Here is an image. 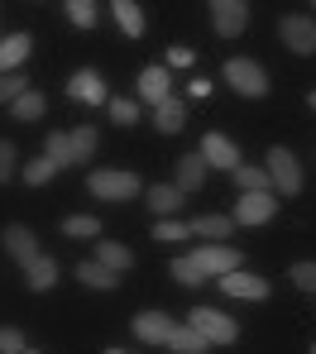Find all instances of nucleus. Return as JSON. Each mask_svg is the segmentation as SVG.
<instances>
[{
	"label": "nucleus",
	"mask_w": 316,
	"mask_h": 354,
	"mask_svg": "<svg viewBox=\"0 0 316 354\" xmlns=\"http://www.w3.org/2000/svg\"><path fill=\"white\" fill-rule=\"evenodd\" d=\"M10 168H15V144H10V139H0V182L10 177Z\"/></svg>",
	"instance_id": "38"
},
{
	"label": "nucleus",
	"mask_w": 316,
	"mask_h": 354,
	"mask_svg": "<svg viewBox=\"0 0 316 354\" xmlns=\"http://www.w3.org/2000/svg\"><path fill=\"white\" fill-rule=\"evenodd\" d=\"M24 91H29V82H24V77H0V106H5V101L15 106Z\"/></svg>",
	"instance_id": "32"
},
{
	"label": "nucleus",
	"mask_w": 316,
	"mask_h": 354,
	"mask_svg": "<svg viewBox=\"0 0 316 354\" xmlns=\"http://www.w3.org/2000/svg\"><path fill=\"white\" fill-rule=\"evenodd\" d=\"M225 82L240 91V96H263L268 91V77H263V67L250 58H230L225 62Z\"/></svg>",
	"instance_id": "3"
},
{
	"label": "nucleus",
	"mask_w": 316,
	"mask_h": 354,
	"mask_svg": "<svg viewBox=\"0 0 316 354\" xmlns=\"http://www.w3.org/2000/svg\"><path fill=\"white\" fill-rule=\"evenodd\" d=\"M111 354H120V350H111Z\"/></svg>",
	"instance_id": "42"
},
{
	"label": "nucleus",
	"mask_w": 316,
	"mask_h": 354,
	"mask_svg": "<svg viewBox=\"0 0 316 354\" xmlns=\"http://www.w3.org/2000/svg\"><path fill=\"white\" fill-rule=\"evenodd\" d=\"M168 62H173V67H187V62H192V48H168Z\"/></svg>",
	"instance_id": "39"
},
{
	"label": "nucleus",
	"mask_w": 316,
	"mask_h": 354,
	"mask_svg": "<svg viewBox=\"0 0 316 354\" xmlns=\"http://www.w3.org/2000/svg\"><path fill=\"white\" fill-rule=\"evenodd\" d=\"M139 96H144L149 106L168 101V72H163V67H144V77H139Z\"/></svg>",
	"instance_id": "15"
},
{
	"label": "nucleus",
	"mask_w": 316,
	"mask_h": 354,
	"mask_svg": "<svg viewBox=\"0 0 316 354\" xmlns=\"http://www.w3.org/2000/svg\"><path fill=\"white\" fill-rule=\"evenodd\" d=\"M201 158H206L211 168H230V173L240 168V153H235V144H230L225 134H206V139H201Z\"/></svg>",
	"instance_id": "10"
},
{
	"label": "nucleus",
	"mask_w": 316,
	"mask_h": 354,
	"mask_svg": "<svg viewBox=\"0 0 316 354\" xmlns=\"http://www.w3.org/2000/svg\"><path fill=\"white\" fill-rule=\"evenodd\" d=\"M221 292H225V297H245V301H263V297H268V283H263V278H254V273H240V268H235V273H225V278H221Z\"/></svg>",
	"instance_id": "9"
},
{
	"label": "nucleus",
	"mask_w": 316,
	"mask_h": 354,
	"mask_svg": "<svg viewBox=\"0 0 316 354\" xmlns=\"http://www.w3.org/2000/svg\"><path fill=\"white\" fill-rule=\"evenodd\" d=\"M312 111H316V91H312Z\"/></svg>",
	"instance_id": "40"
},
{
	"label": "nucleus",
	"mask_w": 316,
	"mask_h": 354,
	"mask_svg": "<svg viewBox=\"0 0 316 354\" xmlns=\"http://www.w3.org/2000/svg\"><path fill=\"white\" fill-rule=\"evenodd\" d=\"M5 249H10V259H19L24 268L39 259V239L29 235L24 225H5Z\"/></svg>",
	"instance_id": "13"
},
{
	"label": "nucleus",
	"mask_w": 316,
	"mask_h": 354,
	"mask_svg": "<svg viewBox=\"0 0 316 354\" xmlns=\"http://www.w3.org/2000/svg\"><path fill=\"white\" fill-rule=\"evenodd\" d=\"M91 196H101V201H129V196H139V177L125 173V168L91 173Z\"/></svg>",
	"instance_id": "1"
},
{
	"label": "nucleus",
	"mask_w": 316,
	"mask_h": 354,
	"mask_svg": "<svg viewBox=\"0 0 316 354\" xmlns=\"http://www.w3.org/2000/svg\"><path fill=\"white\" fill-rule=\"evenodd\" d=\"M312 354H316V345H312Z\"/></svg>",
	"instance_id": "43"
},
{
	"label": "nucleus",
	"mask_w": 316,
	"mask_h": 354,
	"mask_svg": "<svg viewBox=\"0 0 316 354\" xmlns=\"http://www.w3.org/2000/svg\"><path fill=\"white\" fill-rule=\"evenodd\" d=\"M192 330H201L211 345H235V335H240V326H235L230 316L211 311V306H196V311H192Z\"/></svg>",
	"instance_id": "2"
},
{
	"label": "nucleus",
	"mask_w": 316,
	"mask_h": 354,
	"mask_svg": "<svg viewBox=\"0 0 316 354\" xmlns=\"http://www.w3.org/2000/svg\"><path fill=\"white\" fill-rule=\"evenodd\" d=\"M268 177L278 182V192H283V196H297V192H302V168H297L292 149H283V144H278V149L268 153Z\"/></svg>",
	"instance_id": "4"
},
{
	"label": "nucleus",
	"mask_w": 316,
	"mask_h": 354,
	"mask_svg": "<svg viewBox=\"0 0 316 354\" xmlns=\"http://www.w3.org/2000/svg\"><path fill=\"white\" fill-rule=\"evenodd\" d=\"M292 283H297V288H312V292H316V263H292Z\"/></svg>",
	"instance_id": "37"
},
{
	"label": "nucleus",
	"mask_w": 316,
	"mask_h": 354,
	"mask_svg": "<svg viewBox=\"0 0 316 354\" xmlns=\"http://www.w3.org/2000/svg\"><path fill=\"white\" fill-rule=\"evenodd\" d=\"M211 345L201 330H192V326H173V335H168V350H178V354H201Z\"/></svg>",
	"instance_id": "17"
},
{
	"label": "nucleus",
	"mask_w": 316,
	"mask_h": 354,
	"mask_svg": "<svg viewBox=\"0 0 316 354\" xmlns=\"http://www.w3.org/2000/svg\"><path fill=\"white\" fill-rule=\"evenodd\" d=\"M67 15H72V24H77V29H91V24H96V5H91V0H72V5H67Z\"/></svg>",
	"instance_id": "31"
},
{
	"label": "nucleus",
	"mask_w": 316,
	"mask_h": 354,
	"mask_svg": "<svg viewBox=\"0 0 316 354\" xmlns=\"http://www.w3.org/2000/svg\"><path fill=\"white\" fill-rule=\"evenodd\" d=\"M24 354H34V350H24Z\"/></svg>",
	"instance_id": "41"
},
{
	"label": "nucleus",
	"mask_w": 316,
	"mask_h": 354,
	"mask_svg": "<svg viewBox=\"0 0 316 354\" xmlns=\"http://www.w3.org/2000/svg\"><path fill=\"white\" fill-rule=\"evenodd\" d=\"M278 39H283L292 53H316V24L307 15H283V19H278Z\"/></svg>",
	"instance_id": "5"
},
{
	"label": "nucleus",
	"mask_w": 316,
	"mask_h": 354,
	"mask_svg": "<svg viewBox=\"0 0 316 354\" xmlns=\"http://www.w3.org/2000/svg\"><path fill=\"white\" fill-rule=\"evenodd\" d=\"M72 153H77V163L96 153V129H91V124H82V129L72 134Z\"/></svg>",
	"instance_id": "28"
},
{
	"label": "nucleus",
	"mask_w": 316,
	"mask_h": 354,
	"mask_svg": "<svg viewBox=\"0 0 316 354\" xmlns=\"http://www.w3.org/2000/svg\"><path fill=\"white\" fill-rule=\"evenodd\" d=\"M154 235L173 244V239H187V235H192V225H183V221H158V225H154Z\"/></svg>",
	"instance_id": "35"
},
{
	"label": "nucleus",
	"mask_w": 316,
	"mask_h": 354,
	"mask_svg": "<svg viewBox=\"0 0 316 354\" xmlns=\"http://www.w3.org/2000/svg\"><path fill=\"white\" fill-rule=\"evenodd\" d=\"M230 230H235L230 216H196L192 221V235H201V239H230Z\"/></svg>",
	"instance_id": "19"
},
{
	"label": "nucleus",
	"mask_w": 316,
	"mask_h": 354,
	"mask_svg": "<svg viewBox=\"0 0 316 354\" xmlns=\"http://www.w3.org/2000/svg\"><path fill=\"white\" fill-rule=\"evenodd\" d=\"M53 283H58V263H53L48 254H39V259L29 263V288H34V292H48Z\"/></svg>",
	"instance_id": "20"
},
{
	"label": "nucleus",
	"mask_w": 316,
	"mask_h": 354,
	"mask_svg": "<svg viewBox=\"0 0 316 354\" xmlns=\"http://www.w3.org/2000/svg\"><path fill=\"white\" fill-rule=\"evenodd\" d=\"M235 182H240L245 192H268V187H273L268 168H235Z\"/></svg>",
	"instance_id": "25"
},
{
	"label": "nucleus",
	"mask_w": 316,
	"mask_h": 354,
	"mask_svg": "<svg viewBox=\"0 0 316 354\" xmlns=\"http://www.w3.org/2000/svg\"><path fill=\"white\" fill-rule=\"evenodd\" d=\"M77 278H82V283H86V288H101V292H106V288H115V283H120V278H115V273H111V268H106V263H77Z\"/></svg>",
	"instance_id": "22"
},
{
	"label": "nucleus",
	"mask_w": 316,
	"mask_h": 354,
	"mask_svg": "<svg viewBox=\"0 0 316 354\" xmlns=\"http://www.w3.org/2000/svg\"><path fill=\"white\" fill-rule=\"evenodd\" d=\"M63 230L72 239H96V235H101V221H96V216H72Z\"/></svg>",
	"instance_id": "27"
},
{
	"label": "nucleus",
	"mask_w": 316,
	"mask_h": 354,
	"mask_svg": "<svg viewBox=\"0 0 316 354\" xmlns=\"http://www.w3.org/2000/svg\"><path fill=\"white\" fill-rule=\"evenodd\" d=\"M173 278L187 283V288H196V283H201V268H196L192 259H173Z\"/></svg>",
	"instance_id": "34"
},
{
	"label": "nucleus",
	"mask_w": 316,
	"mask_h": 354,
	"mask_svg": "<svg viewBox=\"0 0 316 354\" xmlns=\"http://www.w3.org/2000/svg\"><path fill=\"white\" fill-rule=\"evenodd\" d=\"M134 335H139L144 345H168L173 321H168L163 311H144V316H134Z\"/></svg>",
	"instance_id": "11"
},
{
	"label": "nucleus",
	"mask_w": 316,
	"mask_h": 354,
	"mask_svg": "<svg viewBox=\"0 0 316 354\" xmlns=\"http://www.w3.org/2000/svg\"><path fill=\"white\" fill-rule=\"evenodd\" d=\"M48 163H58V168H72V163H77L72 134H48Z\"/></svg>",
	"instance_id": "24"
},
{
	"label": "nucleus",
	"mask_w": 316,
	"mask_h": 354,
	"mask_svg": "<svg viewBox=\"0 0 316 354\" xmlns=\"http://www.w3.org/2000/svg\"><path fill=\"white\" fill-rule=\"evenodd\" d=\"M192 263L201 268V278H206V273H221V278H225V273L240 268V249H230V244H206V249L192 254Z\"/></svg>",
	"instance_id": "6"
},
{
	"label": "nucleus",
	"mask_w": 316,
	"mask_h": 354,
	"mask_svg": "<svg viewBox=\"0 0 316 354\" xmlns=\"http://www.w3.org/2000/svg\"><path fill=\"white\" fill-rule=\"evenodd\" d=\"M183 120H187V106H183L178 96H168V101H158V106H154V124H158L163 134H178V129H183Z\"/></svg>",
	"instance_id": "14"
},
{
	"label": "nucleus",
	"mask_w": 316,
	"mask_h": 354,
	"mask_svg": "<svg viewBox=\"0 0 316 354\" xmlns=\"http://www.w3.org/2000/svg\"><path fill=\"white\" fill-rule=\"evenodd\" d=\"M53 173H58V163H48V158H34V163L24 168V182H29V187H44V182H48Z\"/></svg>",
	"instance_id": "30"
},
{
	"label": "nucleus",
	"mask_w": 316,
	"mask_h": 354,
	"mask_svg": "<svg viewBox=\"0 0 316 354\" xmlns=\"http://www.w3.org/2000/svg\"><path fill=\"white\" fill-rule=\"evenodd\" d=\"M24 58H29V34H10V39L0 44V77H5L10 67H19Z\"/></svg>",
	"instance_id": "18"
},
{
	"label": "nucleus",
	"mask_w": 316,
	"mask_h": 354,
	"mask_svg": "<svg viewBox=\"0 0 316 354\" xmlns=\"http://www.w3.org/2000/svg\"><path fill=\"white\" fill-rule=\"evenodd\" d=\"M273 221V196L268 192H245L235 201V225H263Z\"/></svg>",
	"instance_id": "8"
},
{
	"label": "nucleus",
	"mask_w": 316,
	"mask_h": 354,
	"mask_svg": "<svg viewBox=\"0 0 316 354\" xmlns=\"http://www.w3.org/2000/svg\"><path fill=\"white\" fill-rule=\"evenodd\" d=\"M67 96H72V101H86V106H101V101H106V82L86 67V72H77V77L67 82Z\"/></svg>",
	"instance_id": "12"
},
{
	"label": "nucleus",
	"mask_w": 316,
	"mask_h": 354,
	"mask_svg": "<svg viewBox=\"0 0 316 354\" xmlns=\"http://www.w3.org/2000/svg\"><path fill=\"white\" fill-rule=\"evenodd\" d=\"M96 263H106L111 273H125L129 263H134V254H129L125 244H96Z\"/></svg>",
	"instance_id": "21"
},
{
	"label": "nucleus",
	"mask_w": 316,
	"mask_h": 354,
	"mask_svg": "<svg viewBox=\"0 0 316 354\" xmlns=\"http://www.w3.org/2000/svg\"><path fill=\"white\" fill-rule=\"evenodd\" d=\"M211 24H216V34H240L245 24H250V5H240V0H216L211 5Z\"/></svg>",
	"instance_id": "7"
},
{
	"label": "nucleus",
	"mask_w": 316,
	"mask_h": 354,
	"mask_svg": "<svg viewBox=\"0 0 316 354\" xmlns=\"http://www.w3.org/2000/svg\"><path fill=\"white\" fill-rule=\"evenodd\" d=\"M115 19H120V29H125L129 39H139V34H144V15H139V5H134V0H115Z\"/></svg>",
	"instance_id": "23"
},
{
	"label": "nucleus",
	"mask_w": 316,
	"mask_h": 354,
	"mask_svg": "<svg viewBox=\"0 0 316 354\" xmlns=\"http://www.w3.org/2000/svg\"><path fill=\"white\" fill-rule=\"evenodd\" d=\"M206 182V158L201 153H187L183 163H178V192H196Z\"/></svg>",
	"instance_id": "16"
},
{
	"label": "nucleus",
	"mask_w": 316,
	"mask_h": 354,
	"mask_svg": "<svg viewBox=\"0 0 316 354\" xmlns=\"http://www.w3.org/2000/svg\"><path fill=\"white\" fill-rule=\"evenodd\" d=\"M0 354H24V330L0 326Z\"/></svg>",
	"instance_id": "33"
},
{
	"label": "nucleus",
	"mask_w": 316,
	"mask_h": 354,
	"mask_svg": "<svg viewBox=\"0 0 316 354\" xmlns=\"http://www.w3.org/2000/svg\"><path fill=\"white\" fill-rule=\"evenodd\" d=\"M10 111H15V120H44V96L39 91H24Z\"/></svg>",
	"instance_id": "26"
},
{
	"label": "nucleus",
	"mask_w": 316,
	"mask_h": 354,
	"mask_svg": "<svg viewBox=\"0 0 316 354\" xmlns=\"http://www.w3.org/2000/svg\"><path fill=\"white\" fill-rule=\"evenodd\" d=\"M111 115H115V124H134L139 120V106L134 101H111Z\"/></svg>",
	"instance_id": "36"
},
{
	"label": "nucleus",
	"mask_w": 316,
	"mask_h": 354,
	"mask_svg": "<svg viewBox=\"0 0 316 354\" xmlns=\"http://www.w3.org/2000/svg\"><path fill=\"white\" fill-rule=\"evenodd\" d=\"M149 206H158V211H178V206H183V192H178V187H154V192H149Z\"/></svg>",
	"instance_id": "29"
}]
</instances>
